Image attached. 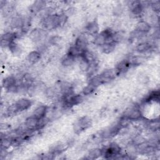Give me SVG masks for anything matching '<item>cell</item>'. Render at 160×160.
Returning a JSON list of instances; mask_svg holds the SVG:
<instances>
[{"instance_id":"obj_1","label":"cell","mask_w":160,"mask_h":160,"mask_svg":"<svg viewBox=\"0 0 160 160\" xmlns=\"http://www.w3.org/2000/svg\"><path fill=\"white\" fill-rule=\"evenodd\" d=\"M68 17L64 13L52 14L49 16L42 19V27L45 31H51L64 25Z\"/></svg>"},{"instance_id":"obj_2","label":"cell","mask_w":160,"mask_h":160,"mask_svg":"<svg viewBox=\"0 0 160 160\" xmlns=\"http://www.w3.org/2000/svg\"><path fill=\"white\" fill-rule=\"evenodd\" d=\"M32 104V101L28 98H22L18 99L7 109V113L9 115L16 114L28 109Z\"/></svg>"},{"instance_id":"obj_3","label":"cell","mask_w":160,"mask_h":160,"mask_svg":"<svg viewBox=\"0 0 160 160\" xmlns=\"http://www.w3.org/2000/svg\"><path fill=\"white\" fill-rule=\"evenodd\" d=\"M45 124L44 118L39 119L32 114L26 119L24 126L28 131L32 132L42 128Z\"/></svg>"},{"instance_id":"obj_4","label":"cell","mask_w":160,"mask_h":160,"mask_svg":"<svg viewBox=\"0 0 160 160\" xmlns=\"http://www.w3.org/2000/svg\"><path fill=\"white\" fill-rule=\"evenodd\" d=\"M92 125V120L88 116H83L79 119H78L74 126L73 129L76 134H79L83 131H86L87 129L90 128Z\"/></svg>"},{"instance_id":"obj_5","label":"cell","mask_w":160,"mask_h":160,"mask_svg":"<svg viewBox=\"0 0 160 160\" xmlns=\"http://www.w3.org/2000/svg\"><path fill=\"white\" fill-rule=\"evenodd\" d=\"M121 154V148L114 142L109 144L104 150L102 149V156L105 158H117Z\"/></svg>"},{"instance_id":"obj_6","label":"cell","mask_w":160,"mask_h":160,"mask_svg":"<svg viewBox=\"0 0 160 160\" xmlns=\"http://www.w3.org/2000/svg\"><path fill=\"white\" fill-rule=\"evenodd\" d=\"M125 119L131 121H135L141 119L142 117V114L139 108L137 107H132L127 109L124 114L122 116Z\"/></svg>"},{"instance_id":"obj_7","label":"cell","mask_w":160,"mask_h":160,"mask_svg":"<svg viewBox=\"0 0 160 160\" xmlns=\"http://www.w3.org/2000/svg\"><path fill=\"white\" fill-rule=\"evenodd\" d=\"M46 36V31L43 29L34 28L32 29L29 34V39L34 42L38 43L42 41Z\"/></svg>"},{"instance_id":"obj_8","label":"cell","mask_w":160,"mask_h":160,"mask_svg":"<svg viewBox=\"0 0 160 160\" xmlns=\"http://www.w3.org/2000/svg\"><path fill=\"white\" fill-rule=\"evenodd\" d=\"M18 34L15 32H6L1 37V46L8 48L9 44L18 37Z\"/></svg>"},{"instance_id":"obj_9","label":"cell","mask_w":160,"mask_h":160,"mask_svg":"<svg viewBox=\"0 0 160 160\" xmlns=\"http://www.w3.org/2000/svg\"><path fill=\"white\" fill-rule=\"evenodd\" d=\"M129 9L131 12L135 16H139L142 14L144 9V5L141 1H134L130 2L129 4Z\"/></svg>"},{"instance_id":"obj_10","label":"cell","mask_w":160,"mask_h":160,"mask_svg":"<svg viewBox=\"0 0 160 160\" xmlns=\"http://www.w3.org/2000/svg\"><path fill=\"white\" fill-rule=\"evenodd\" d=\"M99 76L103 84L113 80L116 78V76L118 75L115 69H106L104 71L102 72L99 74Z\"/></svg>"},{"instance_id":"obj_11","label":"cell","mask_w":160,"mask_h":160,"mask_svg":"<svg viewBox=\"0 0 160 160\" xmlns=\"http://www.w3.org/2000/svg\"><path fill=\"white\" fill-rule=\"evenodd\" d=\"M88 39L85 35L81 34L79 35L75 40L74 45L79 49L82 53L88 49Z\"/></svg>"},{"instance_id":"obj_12","label":"cell","mask_w":160,"mask_h":160,"mask_svg":"<svg viewBox=\"0 0 160 160\" xmlns=\"http://www.w3.org/2000/svg\"><path fill=\"white\" fill-rule=\"evenodd\" d=\"M151 29V24L144 20L139 21L136 26V31L139 34H146L150 32Z\"/></svg>"},{"instance_id":"obj_13","label":"cell","mask_w":160,"mask_h":160,"mask_svg":"<svg viewBox=\"0 0 160 160\" xmlns=\"http://www.w3.org/2000/svg\"><path fill=\"white\" fill-rule=\"evenodd\" d=\"M26 22L23 18L19 16H15L11 19L10 25L12 28L14 29H23L25 27Z\"/></svg>"},{"instance_id":"obj_14","label":"cell","mask_w":160,"mask_h":160,"mask_svg":"<svg viewBox=\"0 0 160 160\" xmlns=\"http://www.w3.org/2000/svg\"><path fill=\"white\" fill-rule=\"evenodd\" d=\"M85 30L86 32L91 36H96L99 33V26L97 21L94 20L89 22L85 27Z\"/></svg>"},{"instance_id":"obj_15","label":"cell","mask_w":160,"mask_h":160,"mask_svg":"<svg viewBox=\"0 0 160 160\" xmlns=\"http://www.w3.org/2000/svg\"><path fill=\"white\" fill-rule=\"evenodd\" d=\"M41 53L38 50L32 51L27 56V61L29 64L33 65L38 63L41 59Z\"/></svg>"},{"instance_id":"obj_16","label":"cell","mask_w":160,"mask_h":160,"mask_svg":"<svg viewBox=\"0 0 160 160\" xmlns=\"http://www.w3.org/2000/svg\"><path fill=\"white\" fill-rule=\"evenodd\" d=\"M131 66V64L129 59H124L121 61L115 68L117 75H119L121 74H122L126 72L129 69Z\"/></svg>"},{"instance_id":"obj_17","label":"cell","mask_w":160,"mask_h":160,"mask_svg":"<svg viewBox=\"0 0 160 160\" xmlns=\"http://www.w3.org/2000/svg\"><path fill=\"white\" fill-rule=\"evenodd\" d=\"M48 108L46 105H39L37 106L35 109L33 111L32 115L36 117L37 118L41 119L45 118L46 115L48 112Z\"/></svg>"},{"instance_id":"obj_18","label":"cell","mask_w":160,"mask_h":160,"mask_svg":"<svg viewBox=\"0 0 160 160\" xmlns=\"http://www.w3.org/2000/svg\"><path fill=\"white\" fill-rule=\"evenodd\" d=\"M152 49V45L148 41H142L136 46V51L139 53H145Z\"/></svg>"},{"instance_id":"obj_19","label":"cell","mask_w":160,"mask_h":160,"mask_svg":"<svg viewBox=\"0 0 160 160\" xmlns=\"http://www.w3.org/2000/svg\"><path fill=\"white\" fill-rule=\"evenodd\" d=\"M46 1H36L30 7V11L33 14H38L42 9L46 7Z\"/></svg>"},{"instance_id":"obj_20","label":"cell","mask_w":160,"mask_h":160,"mask_svg":"<svg viewBox=\"0 0 160 160\" xmlns=\"http://www.w3.org/2000/svg\"><path fill=\"white\" fill-rule=\"evenodd\" d=\"M76 58L73 57L67 53L61 59V65L65 68L70 67L74 64V63L76 61Z\"/></svg>"},{"instance_id":"obj_21","label":"cell","mask_w":160,"mask_h":160,"mask_svg":"<svg viewBox=\"0 0 160 160\" xmlns=\"http://www.w3.org/2000/svg\"><path fill=\"white\" fill-rule=\"evenodd\" d=\"M106 42V36L104 32L102 31L100 33H98L96 36H94L93 39V43L94 44L99 46H102Z\"/></svg>"},{"instance_id":"obj_22","label":"cell","mask_w":160,"mask_h":160,"mask_svg":"<svg viewBox=\"0 0 160 160\" xmlns=\"http://www.w3.org/2000/svg\"><path fill=\"white\" fill-rule=\"evenodd\" d=\"M102 156V149L99 148H94L91 149L87 155V159H95Z\"/></svg>"},{"instance_id":"obj_23","label":"cell","mask_w":160,"mask_h":160,"mask_svg":"<svg viewBox=\"0 0 160 160\" xmlns=\"http://www.w3.org/2000/svg\"><path fill=\"white\" fill-rule=\"evenodd\" d=\"M116 45V44L115 42H107L104 44L100 48L102 52L105 54H109L115 49Z\"/></svg>"},{"instance_id":"obj_24","label":"cell","mask_w":160,"mask_h":160,"mask_svg":"<svg viewBox=\"0 0 160 160\" xmlns=\"http://www.w3.org/2000/svg\"><path fill=\"white\" fill-rule=\"evenodd\" d=\"M8 48L10 50L12 54H14V56L20 55L22 52V49H21L20 46L18 44H17L15 41H12L9 44Z\"/></svg>"},{"instance_id":"obj_25","label":"cell","mask_w":160,"mask_h":160,"mask_svg":"<svg viewBox=\"0 0 160 160\" xmlns=\"http://www.w3.org/2000/svg\"><path fill=\"white\" fill-rule=\"evenodd\" d=\"M44 94L46 97L48 98H52L55 97L57 94V90L56 88L54 87H50L46 88L44 90Z\"/></svg>"},{"instance_id":"obj_26","label":"cell","mask_w":160,"mask_h":160,"mask_svg":"<svg viewBox=\"0 0 160 160\" xmlns=\"http://www.w3.org/2000/svg\"><path fill=\"white\" fill-rule=\"evenodd\" d=\"M96 89H97L96 88H95L93 86L88 84L86 86H85L83 88V89L82 91V93L84 96H88V95H90V94H92Z\"/></svg>"},{"instance_id":"obj_27","label":"cell","mask_w":160,"mask_h":160,"mask_svg":"<svg viewBox=\"0 0 160 160\" xmlns=\"http://www.w3.org/2000/svg\"><path fill=\"white\" fill-rule=\"evenodd\" d=\"M61 41V37L58 36H54L49 38V43L52 45H56Z\"/></svg>"}]
</instances>
